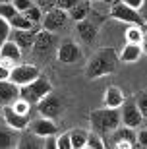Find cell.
Segmentation results:
<instances>
[{
	"label": "cell",
	"mask_w": 147,
	"mask_h": 149,
	"mask_svg": "<svg viewBox=\"0 0 147 149\" xmlns=\"http://www.w3.org/2000/svg\"><path fill=\"white\" fill-rule=\"evenodd\" d=\"M141 39H143V29L139 25H134L126 31V41L128 43H136V45H141Z\"/></svg>",
	"instance_id": "25"
},
{
	"label": "cell",
	"mask_w": 147,
	"mask_h": 149,
	"mask_svg": "<svg viewBox=\"0 0 147 149\" xmlns=\"http://www.w3.org/2000/svg\"><path fill=\"white\" fill-rule=\"evenodd\" d=\"M87 147H91V149H105L103 136H99L97 132H89L87 134Z\"/></svg>",
	"instance_id": "27"
},
{
	"label": "cell",
	"mask_w": 147,
	"mask_h": 149,
	"mask_svg": "<svg viewBox=\"0 0 147 149\" xmlns=\"http://www.w3.org/2000/svg\"><path fill=\"white\" fill-rule=\"evenodd\" d=\"M120 118H122V124L124 126H130V128H139L143 122V114L139 112L136 105V99L134 101H126L122 103L120 107Z\"/></svg>",
	"instance_id": "8"
},
{
	"label": "cell",
	"mask_w": 147,
	"mask_h": 149,
	"mask_svg": "<svg viewBox=\"0 0 147 149\" xmlns=\"http://www.w3.org/2000/svg\"><path fill=\"white\" fill-rule=\"evenodd\" d=\"M58 149H72V138H70V132L68 134H62L58 138Z\"/></svg>",
	"instance_id": "35"
},
{
	"label": "cell",
	"mask_w": 147,
	"mask_h": 149,
	"mask_svg": "<svg viewBox=\"0 0 147 149\" xmlns=\"http://www.w3.org/2000/svg\"><path fill=\"white\" fill-rule=\"evenodd\" d=\"M10 31H12L10 22H8V19H4V17L0 16V45L6 43V41L10 39Z\"/></svg>",
	"instance_id": "29"
},
{
	"label": "cell",
	"mask_w": 147,
	"mask_h": 149,
	"mask_svg": "<svg viewBox=\"0 0 147 149\" xmlns=\"http://www.w3.org/2000/svg\"><path fill=\"white\" fill-rule=\"evenodd\" d=\"M20 12L16 10V6L12 4V2H8V4H0V16L4 17V19H8L10 22L14 16H17Z\"/></svg>",
	"instance_id": "28"
},
{
	"label": "cell",
	"mask_w": 147,
	"mask_h": 149,
	"mask_svg": "<svg viewBox=\"0 0 147 149\" xmlns=\"http://www.w3.org/2000/svg\"><path fill=\"white\" fill-rule=\"evenodd\" d=\"M141 54H143L141 45H136V43H126V47L122 49V52H120V62H126V64L137 62Z\"/></svg>",
	"instance_id": "21"
},
{
	"label": "cell",
	"mask_w": 147,
	"mask_h": 149,
	"mask_svg": "<svg viewBox=\"0 0 147 149\" xmlns=\"http://www.w3.org/2000/svg\"><path fill=\"white\" fill-rule=\"evenodd\" d=\"M89 122H91L93 132H97L99 136H110L116 128L120 126V109H110V107H105V109H97L89 114Z\"/></svg>",
	"instance_id": "2"
},
{
	"label": "cell",
	"mask_w": 147,
	"mask_h": 149,
	"mask_svg": "<svg viewBox=\"0 0 147 149\" xmlns=\"http://www.w3.org/2000/svg\"><path fill=\"white\" fill-rule=\"evenodd\" d=\"M35 107H37L39 116H45V118L54 120V118H58V116L64 112V99H62L58 93L50 91V93L47 95V97H43Z\"/></svg>",
	"instance_id": "4"
},
{
	"label": "cell",
	"mask_w": 147,
	"mask_h": 149,
	"mask_svg": "<svg viewBox=\"0 0 147 149\" xmlns=\"http://www.w3.org/2000/svg\"><path fill=\"white\" fill-rule=\"evenodd\" d=\"M41 23H43V29L52 31V33H58V31H62L66 27V23H68V12L60 10V8H54V10L43 14V22Z\"/></svg>",
	"instance_id": "9"
},
{
	"label": "cell",
	"mask_w": 147,
	"mask_h": 149,
	"mask_svg": "<svg viewBox=\"0 0 147 149\" xmlns=\"http://www.w3.org/2000/svg\"><path fill=\"white\" fill-rule=\"evenodd\" d=\"M23 16L27 17V19H31L33 23H41V22H43V10H41L37 4H33L29 10H25V12H23Z\"/></svg>",
	"instance_id": "26"
},
{
	"label": "cell",
	"mask_w": 147,
	"mask_h": 149,
	"mask_svg": "<svg viewBox=\"0 0 147 149\" xmlns=\"http://www.w3.org/2000/svg\"><path fill=\"white\" fill-rule=\"evenodd\" d=\"M120 2H124V4H128V6H132V8H139V6L143 4V0H120Z\"/></svg>",
	"instance_id": "40"
},
{
	"label": "cell",
	"mask_w": 147,
	"mask_h": 149,
	"mask_svg": "<svg viewBox=\"0 0 147 149\" xmlns=\"http://www.w3.org/2000/svg\"><path fill=\"white\" fill-rule=\"evenodd\" d=\"M110 145L112 147H124V149H134L137 145V136L136 130L130 126L124 128H116L114 132L110 134Z\"/></svg>",
	"instance_id": "7"
},
{
	"label": "cell",
	"mask_w": 147,
	"mask_h": 149,
	"mask_svg": "<svg viewBox=\"0 0 147 149\" xmlns=\"http://www.w3.org/2000/svg\"><path fill=\"white\" fill-rule=\"evenodd\" d=\"M103 103H105V107H110V109H120L122 103H124L122 89L116 87V85L107 87V91H105V95H103Z\"/></svg>",
	"instance_id": "19"
},
{
	"label": "cell",
	"mask_w": 147,
	"mask_h": 149,
	"mask_svg": "<svg viewBox=\"0 0 147 149\" xmlns=\"http://www.w3.org/2000/svg\"><path fill=\"white\" fill-rule=\"evenodd\" d=\"M87 130L83 128H76L70 132V138H72V149H83L87 147Z\"/></svg>",
	"instance_id": "22"
},
{
	"label": "cell",
	"mask_w": 147,
	"mask_h": 149,
	"mask_svg": "<svg viewBox=\"0 0 147 149\" xmlns=\"http://www.w3.org/2000/svg\"><path fill=\"white\" fill-rule=\"evenodd\" d=\"M110 17H114L118 22L132 23V25H139V27L143 25V19L139 16V12L136 8H132V6L124 4V2H120V0L112 2V6H110Z\"/></svg>",
	"instance_id": "5"
},
{
	"label": "cell",
	"mask_w": 147,
	"mask_h": 149,
	"mask_svg": "<svg viewBox=\"0 0 147 149\" xmlns=\"http://www.w3.org/2000/svg\"><path fill=\"white\" fill-rule=\"evenodd\" d=\"M141 50L147 54V31H143V39H141Z\"/></svg>",
	"instance_id": "41"
},
{
	"label": "cell",
	"mask_w": 147,
	"mask_h": 149,
	"mask_svg": "<svg viewBox=\"0 0 147 149\" xmlns=\"http://www.w3.org/2000/svg\"><path fill=\"white\" fill-rule=\"evenodd\" d=\"M50 91H52L50 81L45 76H39L37 79H33V81H29V83H25V85L20 87V97L25 99L33 107V105H37L43 97H47Z\"/></svg>",
	"instance_id": "3"
},
{
	"label": "cell",
	"mask_w": 147,
	"mask_h": 149,
	"mask_svg": "<svg viewBox=\"0 0 147 149\" xmlns=\"http://www.w3.org/2000/svg\"><path fill=\"white\" fill-rule=\"evenodd\" d=\"M17 147L20 149H43L45 147V138L43 136H37L35 132L23 134V136H20Z\"/></svg>",
	"instance_id": "20"
},
{
	"label": "cell",
	"mask_w": 147,
	"mask_h": 149,
	"mask_svg": "<svg viewBox=\"0 0 147 149\" xmlns=\"http://www.w3.org/2000/svg\"><path fill=\"white\" fill-rule=\"evenodd\" d=\"M97 22H93L91 17H85L82 22H77V35L85 45H93L95 39H97Z\"/></svg>",
	"instance_id": "16"
},
{
	"label": "cell",
	"mask_w": 147,
	"mask_h": 149,
	"mask_svg": "<svg viewBox=\"0 0 147 149\" xmlns=\"http://www.w3.org/2000/svg\"><path fill=\"white\" fill-rule=\"evenodd\" d=\"M10 107L16 112H22V114H29V109H31V105H29L25 99H22V97L16 99V101H14V105H10Z\"/></svg>",
	"instance_id": "30"
},
{
	"label": "cell",
	"mask_w": 147,
	"mask_h": 149,
	"mask_svg": "<svg viewBox=\"0 0 147 149\" xmlns=\"http://www.w3.org/2000/svg\"><path fill=\"white\" fill-rule=\"evenodd\" d=\"M45 147L47 149H58V138H56V134L45 138Z\"/></svg>",
	"instance_id": "36"
},
{
	"label": "cell",
	"mask_w": 147,
	"mask_h": 149,
	"mask_svg": "<svg viewBox=\"0 0 147 149\" xmlns=\"http://www.w3.org/2000/svg\"><path fill=\"white\" fill-rule=\"evenodd\" d=\"M137 12H139V16H141V19H143V23L147 22V0L143 2L139 8H137Z\"/></svg>",
	"instance_id": "39"
},
{
	"label": "cell",
	"mask_w": 147,
	"mask_h": 149,
	"mask_svg": "<svg viewBox=\"0 0 147 149\" xmlns=\"http://www.w3.org/2000/svg\"><path fill=\"white\" fill-rule=\"evenodd\" d=\"M39 76H41V72L33 64H20V66H14L10 72V79L16 85H20V87L29 83V81H33V79H37Z\"/></svg>",
	"instance_id": "10"
},
{
	"label": "cell",
	"mask_w": 147,
	"mask_h": 149,
	"mask_svg": "<svg viewBox=\"0 0 147 149\" xmlns=\"http://www.w3.org/2000/svg\"><path fill=\"white\" fill-rule=\"evenodd\" d=\"M8 2H14V0H0V4H8Z\"/></svg>",
	"instance_id": "42"
},
{
	"label": "cell",
	"mask_w": 147,
	"mask_h": 149,
	"mask_svg": "<svg viewBox=\"0 0 147 149\" xmlns=\"http://www.w3.org/2000/svg\"><path fill=\"white\" fill-rule=\"evenodd\" d=\"M16 99H20V85L12 79H0V107L14 105Z\"/></svg>",
	"instance_id": "15"
},
{
	"label": "cell",
	"mask_w": 147,
	"mask_h": 149,
	"mask_svg": "<svg viewBox=\"0 0 147 149\" xmlns=\"http://www.w3.org/2000/svg\"><path fill=\"white\" fill-rule=\"evenodd\" d=\"M141 29H143V31H147V22H145V23L141 25Z\"/></svg>",
	"instance_id": "43"
},
{
	"label": "cell",
	"mask_w": 147,
	"mask_h": 149,
	"mask_svg": "<svg viewBox=\"0 0 147 149\" xmlns=\"http://www.w3.org/2000/svg\"><path fill=\"white\" fill-rule=\"evenodd\" d=\"M58 45V39L52 31H47V29H39L37 37H35V43H33V50L37 56H49L52 50L56 49Z\"/></svg>",
	"instance_id": "6"
},
{
	"label": "cell",
	"mask_w": 147,
	"mask_h": 149,
	"mask_svg": "<svg viewBox=\"0 0 147 149\" xmlns=\"http://www.w3.org/2000/svg\"><path fill=\"white\" fill-rule=\"evenodd\" d=\"M95 2H110V0H95Z\"/></svg>",
	"instance_id": "44"
},
{
	"label": "cell",
	"mask_w": 147,
	"mask_h": 149,
	"mask_svg": "<svg viewBox=\"0 0 147 149\" xmlns=\"http://www.w3.org/2000/svg\"><path fill=\"white\" fill-rule=\"evenodd\" d=\"M35 25H37V23H33L31 19H27L23 14H17V16H14L10 19V27L12 29H33Z\"/></svg>",
	"instance_id": "24"
},
{
	"label": "cell",
	"mask_w": 147,
	"mask_h": 149,
	"mask_svg": "<svg viewBox=\"0 0 147 149\" xmlns=\"http://www.w3.org/2000/svg\"><path fill=\"white\" fill-rule=\"evenodd\" d=\"M120 66V56L116 54L114 49H101L97 54L93 56L91 60L87 62V68H85V76L89 79H97V77H105L114 74Z\"/></svg>",
	"instance_id": "1"
},
{
	"label": "cell",
	"mask_w": 147,
	"mask_h": 149,
	"mask_svg": "<svg viewBox=\"0 0 147 149\" xmlns=\"http://www.w3.org/2000/svg\"><path fill=\"white\" fill-rule=\"evenodd\" d=\"M2 116H4V122H6V124H8V126H12L14 130H17V132H22V130L29 128V122H31L29 114L16 112L12 107H2Z\"/></svg>",
	"instance_id": "12"
},
{
	"label": "cell",
	"mask_w": 147,
	"mask_h": 149,
	"mask_svg": "<svg viewBox=\"0 0 147 149\" xmlns=\"http://www.w3.org/2000/svg\"><path fill=\"white\" fill-rule=\"evenodd\" d=\"M29 130H31V132H35L37 136H43V138H47V136H52V134L58 132V128H56L54 120L45 118V116H37L35 120L29 122Z\"/></svg>",
	"instance_id": "17"
},
{
	"label": "cell",
	"mask_w": 147,
	"mask_h": 149,
	"mask_svg": "<svg viewBox=\"0 0 147 149\" xmlns=\"http://www.w3.org/2000/svg\"><path fill=\"white\" fill-rule=\"evenodd\" d=\"M37 31H39L37 25H35L33 29H12L10 31V39L22 50H31L33 43H35V37H37Z\"/></svg>",
	"instance_id": "11"
},
{
	"label": "cell",
	"mask_w": 147,
	"mask_h": 149,
	"mask_svg": "<svg viewBox=\"0 0 147 149\" xmlns=\"http://www.w3.org/2000/svg\"><path fill=\"white\" fill-rule=\"evenodd\" d=\"M35 4L43 10V14H47V12H50V10L56 8V0H35Z\"/></svg>",
	"instance_id": "32"
},
{
	"label": "cell",
	"mask_w": 147,
	"mask_h": 149,
	"mask_svg": "<svg viewBox=\"0 0 147 149\" xmlns=\"http://www.w3.org/2000/svg\"><path fill=\"white\" fill-rule=\"evenodd\" d=\"M82 0H56V8H60V10H64V12H70L72 8L76 4H79Z\"/></svg>",
	"instance_id": "33"
},
{
	"label": "cell",
	"mask_w": 147,
	"mask_h": 149,
	"mask_svg": "<svg viewBox=\"0 0 147 149\" xmlns=\"http://www.w3.org/2000/svg\"><path fill=\"white\" fill-rule=\"evenodd\" d=\"M68 14H70V17L74 19V22H82V19H85V17L91 14V10H89V6H87V4L79 2V4H76L70 12H68Z\"/></svg>",
	"instance_id": "23"
},
{
	"label": "cell",
	"mask_w": 147,
	"mask_h": 149,
	"mask_svg": "<svg viewBox=\"0 0 147 149\" xmlns=\"http://www.w3.org/2000/svg\"><path fill=\"white\" fill-rule=\"evenodd\" d=\"M136 105L139 109V112L143 114V118L147 116V91H141V93H137L136 97Z\"/></svg>",
	"instance_id": "31"
},
{
	"label": "cell",
	"mask_w": 147,
	"mask_h": 149,
	"mask_svg": "<svg viewBox=\"0 0 147 149\" xmlns=\"http://www.w3.org/2000/svg\"><path fill=\"white\" fill-rule=\"evenodd\" d=\"M145 128H147V116H145Z\"/></svg>",
	"instance_id": "45"
},
{
	"label": "cell",
	"mask_w": 147,
	"mask_h": 149,
	"mask_svg": "<svg viewBox=\"0 0 147 149\" xmlns=\"http://www.w3.org/2000/svg\"><path fill=\"white\" fill-rule=\"evenodd\" d=\"M17 141H20V136H17V130H14L8 124H0V149H10V147H17Z\"/></svg>",
	"instance_id": "18"
},
{
	"label": "cell",
	"mask_w": 147,
	"mask_h": 149,
	"mask_svg": "<svg viewBox=\"0 0 147 149\" xmlns=\"http://www.w3.org/2000/svg\"><path fill=\"white\" fill-rule=\"evenodd\" d=\"M12 4L16 6V10L20 12V14H23V12L29 10V8H31V6L35 4V2H33V0H14Z\"/></svg>",
	"instance_id": "34"
},
{
	"label": "cell",
	"mask_w": 147,
	"mask_h": 149,
	"mask_svg": "<svg viewBox=\"0 0 147 149\" xmlns=\"http://www.w3.org/2000/svg\"><path fill=\"white\" fill-rule=\"evenodd\" d=\"M20 60H22V49L12 39H8L6 43L0 45V62L2 64L12 66V64H17Z\"/></svg>",
	"instance_id": "14"
},
{
	"label": "cell",
	"mask_w": 147,
	"mask_h": 149,
	"mask_svg": "<svg viewBox=\"0 0 147 149\" xmlns=\"http://www.w3.org/2000/svg\"><path fill=\"white\" fill-rule=\"evenodd\" d=\"M56 58L62 64H74V62H77L82 58V50L74 41H64L56 50Z\"/></svg>",
	"instance_id": "13"
},
{
	"label": "cell",
	"mask_w": 147,
	"mask_h": 149,
	"mask_svg": "<svg viewBox=\"0 0 147 149\" xmlns=\"http://www.w3.org/2000/svg\"><path fill=\"white\" fill-rule=\"evenodd\" d=\"M137 145L139 147H147V128L137 134Z\"/></svg>",
	"instance_id": "38"
},
{
	"label": "cell",
	"mask_w": 147,
	"mask_h": 149,
	"mask_svg": "<svg viewBox=\"0 0 147 149\" xmlns=\"http://www.w3.org/2000/svg\"><path fill=\"white\" fill-rule=\"evenodd\" d=\"M10 72H12V68L0 62V79H10Z\"/></svg>",
	"instance_id": "37"
}]
</instances>
